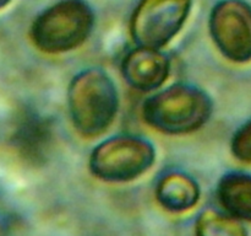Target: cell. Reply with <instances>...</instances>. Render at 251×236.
<instances>
[{"instance_id":"cell-7","label":"cell","mask_w":251,"mask_h":236,"mask_svg":"<svg viewBox=\"0 0 251 236\" xmlns=\"http://www.w3.org/2000/svg\"><path fill=\"white\" fill-rule=\"evenodd\" d=\"M122 71L125 80L140 91L161 88L171 71V60L161 49L137 47L124 57Z\"/></svg>"},{"instance_id":"cell-9","label":"cell","mask_w":251,"mask_h":236,"mask_svg":"<svg viewBox=\"0 0 251 236\" xmlns=\"http://www.w3.org/2000/svg\"><path fill=\"white\" fill-rule=\"evenodd\" d=\"M217 196L229 215L238 220L251 221V175L230 172L223 176Z\"/></svg>"},{"instance_id":"cell-3","label":"cell","mask_w":251,"mask_h":236,"mask_svg":"<svg viewBox=\"0 0 251 236\" xmlns=\"http://www.w3.org/2000/svg\"><path fill=\"white\" fill-rule=\"evenodd\" d=\"M95 15L82 0H63L42 12L32 25L31 38L42 52L64 53L80 47L90 36Z\"/></svg>"},{"instance_id":"cell-8","label":"cell","mask_w":251,"mask_h":236,"mask_svg":"<svg viewBox=\"0 0 251 236\" xmlns=\"http://www.w3.org/2000/svg\"><path fill=\"white\" fill-rule=\"evenodd\" d=\"M156 197L164 209L173 213H183L196 206L200 198V187L188 174L172 171L158 181Z\"/></svg>"},{"instance_id":"cell-1","label":"cell","mask_w":251,"mask_h":236,"mask_svg":"<svg viewBox=\"0 0 251 236\" xmlns=\"http://www.w3.org/2000/svg\"><path fill=\"white\" fill-rule=\"evenodd\" d=\"M68 106L77 132L83 137H97L115 119L119 106L117 88L103 70L86 69L70 83Z\"/></svg>"},{"instance_id":"cell-2","label":"cell","mask_w":251,"mask_h":236,"mask_svg":"<svg viewBox=\"0 0 251 236\" xmlns=\"http://www.w3.org/2000/svg\"><path fill=\"white\" fill-rule=\"evenodd\" d=\"M212 113V101L201 88L176 84L151 96L142 107L144 119L164 134L193 133L206 124Z\"/></svg>"},{"instance_id":"cell-6","label":"cell","mask_w":251,"mask_h":236,"mask_svg":"<svg viewBox=\"0 0 251 236\" xmlns=\"http://www.w3.org/2000/svg\"><path fill=\"white\" fill-rule=\"evenodd\" d=\"M212 38L229 60L244 63L251 59V7L242 0H223L212 10Z\"/></svg>"},{"instance_id":"cell-4","label":"cell","mask_w":251,"mask_h":236,"mask_svg":"<svg viewBox=\"0 0 251 236\" xmlns=\"http://www.w3.org/2000/svg\"><path fill=\"white\" fill-rule=\"evenodd\" d=\"M156 160L154 147L134 135L109 138L96 147L90 157V170L107 182H127L151 169Z\"/></svg>"},{"instance_id":"cell-10","label":"cell","mask_w":251,"mask_h":236,"mask_svg":"<svg viewBox=\"0 0 251 236\" xmlns=\"http://www.w3.org/2000/svg\"><path fill=\"white\" fill-rule=\"evenodd\" d=\"M196 236H248L247 229L238 219L216 210H206L195 225Z\"/></svg>"},{"instance_id":"cell-5","label":"cell","mask_w":251,"mask_h":236,"mask_svg":"<svg viewBox=\"0 0 251 236\" xmlns=\"http://www.w3.org/2000/svg\"><path fill=\"white\" fill-rule=\"evenodd\" d=\"M191 0H141L131 17V36L137 47L161 49L183 27Z\"/></svg>"},{"instance_id":"cell-12","label":"cell","mask_w":251,"mask_h":236,"mask_svg":"<svg viewBox=\"0 0 251 236\" xmlns=\"http://www.w3.org/2000/svg\"><path fill=\"white\" fill-rule=\"evenodd\" d=\"M10 2V0H0V9L1 7H4L5 5H7Z\"/></svg>"},{"instance_id":"cell-11","label":"cell","mask_w":251,"mask_h":236,"mask_svg":"<svg viewBox=\"0 0 251 236\" xmlns=\"http://www.w3.org/2000/svg\"><path fill=\"white\" fill-rule=\"evenodd\" d=\"M232 151L238 160L251 164V119L242 125L234 134Z\"/></svg>"}]
</instances>
